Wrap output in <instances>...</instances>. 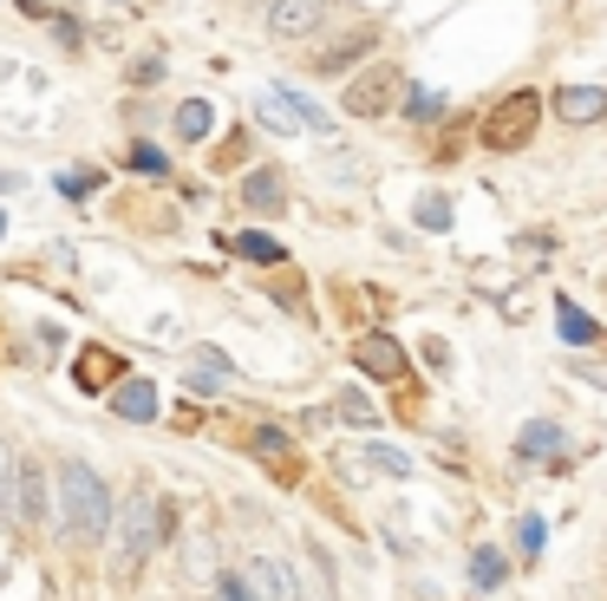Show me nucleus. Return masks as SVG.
Wrapping results in <instances>:
<instances>
[{
	"label": "nucleus",
	"mask_w": 607,
	"mask_h": 601,
	"mask_svg": "<svg viewBox=\"0 0 607 601\" xmlns=\"http://www.w3.org/2000/svg\"><path fill=\"white\" fill-rule=\"evenodd\" d=\"M112 484L92 471V464H79V457H60V524L66 536L79 542H105L112 536Z\"/></svg>",
	"instance_id": "1"
},
{
	"label": "nucleus",
	"mask_w": 607,
	"mask_h": 601,
	"mask_svg": "<svg viewBox=\"0 0 607 601\" xmlns=\"http://www.w3.org/2000/svg\"><path fill=\"white\" fill-rule=\"evenodd\" d=\"M170 536V510L150 497V491H137L118 504V517H112V556H118V576H137L150 556H157V542Z\"/></svg>",
	"instance_id": "2"
},
{
	"label": "nucleus",
	"mask_w": 607,
	"mask_h": 601,
	"mask_svg": "<svg viewBox=\"0 0 607 601\" xmlns=\"http://www.w3.org/2000/svg\"><path fill=\"white\" fill-rule=\"evenodd\" d=\"M536 125H542V98L536 92H510L503 105L483 112V131H477V138H483L490 150H523L530 138H536Z\"/></svg>",
	"instance_id": "3"
},
{
	"label": "nucleus",
	"mask_w": 607,
	"mask_h": 601,
	"mask_svg": "<svg viewBox=\"0 0 607 601\" xmlns=\"http://www.w3.org/2000/svg\"><path fill=\"white\" fill-rule=\"evenodd\" d=\"M399 85L405 78L393 73V66H366V73H353L346 78V118H386L393 112V98H399Z\"/></svg>",
	"instance_id": "4"
},
{
	"label": "nucleus",
	"mask_w": 607,
	"mask_h": 601,
	"mask_svg": "<svg viewBox=\"0 0 607 601\" xmlns=\"http://www.w3.org/2000/svg\"><path fill=\"white\" fill-rule=\"evenodd\" d=\"M353 367H359L366 379H386V386H405V379H411V360H405V347L393 340V334H359Z\"/></svg>",
	"instance_id": "5"
},
{
	"label": "nucleus",
	"mask_w": 607,
	"mask_h": 601,
	"mask_svg": "<svg viewBox=\"0 0 607 601\" xmlns=\"http://www.w3.org/2000/svg\"><path fill=\"white\" fill-rule=\"evenodd\" d=\"M242 582H249V601H301V589H294V576H287L281 556H249Z\"/></svg>",
	"instance_id": "6"
},
{
	"label": "nucleus",
	"mask_w": 607,
	"mask_h": 601,
	"mask_svg": "<svg viewBox=\"0 0 607 601\" xmlns=\"http://www.w3.org/2000/svg\"><path fill=\"white\" fill-rule=\"evenodd\" d=\"M327 0H269V33L274 40H307L321 27Z\"/></svg>",
	"instance_id": "7"
},
{
	"label": "nucleus",
	"mask_w": 607,
	"mask_h": 601,
	"mask_svg": "<svg viewBox=\"0 0 607 601\" xmlns=\"http://www.w3.org/2000/svg\"><path fill=\"white\" fill-rule=\"evenodd\" d=\"M13 524L40 529L46 524V471L33 457H20V484H13Z\"/></svg>",
	"instance_id": "8"
},
{
	"label": "nucleus",
	"mask_w": 607,
	"mask_h": 601,
	"mask_svg": "<svg viewBox=\"0 0 607 601\" xmlns=\"http://www.w3.org/2000/svg\"><path fill=\"white\" fill-rule=\"evenodd\" d=\"M373 46H379V27H353V33H339L334 46H321V53H314V73H346V66H353V60H366Z\"/></svg>",
	"instance_id": "9"
},
{
	"label": "nucleus",
	"mask_w": 607,
	"mask_h": 601,
	"mask_svg": "<svg viewBox=\"0 0 607 601\" xmlns=\"http://www.w3.org/2000/svg\"><path fill=\"white\" fill-rule=\"evenodd\" d=\"M555 118L562 125H595V118H607V85H562L555 92Z\"/></svg>",
	"instance_id": "10"
},
{
	"label": "nucleus",
	"mask_w": 607,
	"mask_h": 601,
	"mask_svg": "<svg viewBox=\"0 0 607 601\" xmlns=\"http://www.w3.org/2000/svg\"><path fill=\"white\" fill-rule=\"evenodd\" d=\"M112 412L132 419V425H150V419H157V386H150V379H125V386L112 392Z\"/></svg>",
	"instance_id": "11"
},
{
	"label": "nucleus",
	"mask_w": 607,
	"mask_h": 601,
	"mask_svg": "<svg viewBox=\"0 0 607 601\" xmlns=\"http://www.w3.org/2000/svg\"><path fill=\"white\" fill-rule=\"evenodd\" d=\"M242 203H249L255 217H281V210H287V190H281L274 170H255V177L242 183Z\"/></svg>",
	"instance_id": "12"
},
{
	"label": "nucleus",
	"mask_w": 607,
	"mask_h": 601,
	"mask_svg": "<svg viewBox=\"0 0 607 601\" xmlns=\"http://www.w3.org/2000/svg\"><path fill=\"white\" fill-rule=\"evenodd\" d=\"M72 379H79L85 392H105V386L118 379V360H112L105 347H85V354H79V367H72Z\"/></svg>",
	"instance_id": "13"
},
{
	"label": "nucleus",
	"mask_w": 607,
	"mask_h": 601,
	"mask_svg": "<svg viewBox=\"0 0 607 601\" xmlns=\"http://www.w3.org/2000/svg\"><path fill=\"white\" fill-rule=\"evenodd\" d=\"M548 451H562V425H555V419H536V425L516 439V457H523V464H542Z\"/></svg>",
	"instance_id": "14"
},
{
	"label": "nucleus",
	"mask_w": 607,
	"mask_h": 601,
	"mask_svg": "<svg viewBox=\"0 0 607 601\" xmlns=\"http://www.w3.org/2000/svg\"><path fill=\"white\" fill-rule=\"evenodd\" d=\"M255 457H262V464H274L281 477H294V471H301V464H294V445H287V432H274V425H262V432H255Z\"/></svg>",
	"instance_id": "15"
},
{
	"label": "nucleus",
	"mask_w": 607,
	"mask_h": 601,
	"mask_svg": "<svg viewBox=\"0 0 607 601\" xmlns=\"http://www.w3.org/2000/svg\"><path fill=\"white\" fill-rule=\"evenodd\" d=\"M555 314H562V340H568V347H588V340H601V327H595V320H588L575 300L555 295Z\"/></svg>",
	"instance_id": "16"
},
{
	"label": "nucleus",
	"mask_w": 607,
	"mask_h": 601,
	"mask_svg": "<svg viewBox=\"0 0 607 601\" xmlns=\"http://www.w3.org/2000/svg\"><path fill=\"white\" fill-rule=\"evenodd\" d=\"M229 249H236V255H249V262H287V249H281V242H274V235H262V229H249V235H229Z\"/></svg>",
	"instance_id": "17"
},
{
	"label": "nucleus",
	"mask_w": 607,
	"mask_h": 601,
	"mask_svg": "<svg viewBox=\"0 0 607 601\" xmlns=\"http://www.w3.org/2000/svg\"><path fill=\"white\" fill-rule=\"evenodd\" d=\"M209 125H216V112H209L202 98H184V105H177V138L202 145V138H209Z\"/></svg>",
	"instance_id": "18"
},
{
	"label": "nucleus",
	"mask_w": 607,
	"mask_h": 601,
	"mask_svg": "<svg viewBox=\"0 0 607 601\" xmlns=\"http://www.w3.org/2000/svg\"><path fill=\"white\" fill-rule=\"evenodd\" d=\"M13 484H20V451L0 439V510L13 517Z\"/></svg>",
	"instance_id": "19"
},
{
	"label": "nucleus",
	"mask_w": 607,
	"mask_h": 601,
	"mask_svg": "<svg viewBox=\"0 0 607 601\" xmlns=\"http://www.w3.org/2000/svg\"><path fill=\"white\" fill-rule=\"evenodd\" d=\"M262 125H269V131H294L301 118H294V105H287L281 92H262Z\"/></svg>",
	"instance_id": "20"
},
{
	"label": "nucleus",
	"mask_w": 607,
	"mask_h": 601,
	"mask_svg": "<svg viewBox=\"0 0 607 601\" xmlns=\"http://www.w3.org/2000/svg\"><path fill=\"white\" fill-rule=\"evenodd\" d=\"M471 576H477V589H496V582H503V556H496V549H477Z\"/></svg>",
	"instance_id": "21"
},
{
	"label": "nucleus",
	"mask_w": 607,
	"mask_h": 601,
	"mask_svg": "<svg viewBox=\"0 0 607 601\" xmlns=\"http://www.w3.org/2000/svg\"><path fill=\"white\" fill-rule=\"evenodd\" d=\"M132 170H144V177H170V157H164L157 145H137L132 150Z\"/></svg>",
	"instance_id": "22"
},
{
	"label": "nucleus",
	"mask_w": 607,
	"mask_h": 601,
	"mask_svg": "<svg viewBox=\"0 0 607 601\" xmlns=\"http://www.w3.org/2000/svg\"><path fill=\"white\" fill-rule=\"evenodd\" d=\"M405 112H411V118H418V125H425V118H438V112H444V98H438V92H425V85H418V92H411V98H405Z\"/></svg>",
	"instance_id": "23"
},
{
	"label": "nucleus",
	"mask_w": 607,
	"mask_h": 601,
	"mask_svg": "<svg viewBox=\"0 0 607 601\" xmlns=\"http://www.w3.org/2000/svg\"><path fill=\"white\" fill-rule=\"evenodd\" d=\"M418 223L425 229H451V203H444V197H425V203H418Z\"/></svg>",
	"instance_id": "24"
},
{
	"label": "nucleus",
	"mask_w": 607,
	"mask_h": 601,
	"mask_svg": "<svg viewBox=\"0 0 607 601\" xmlns=\"http://www.w3.org/2000/svg\"><path fill=\"white\" fill-rule=\"evenodd\" d=\"M339 419H346V425H373V405H366L359 392H339Z\"/></svg>",
	"instance_id": "25"
},
{
	"label": "nucleus",
	"mask_w": 607,
	"mask_h": 601,
	"mask_svg": "<svg viewBox=\"0 0 607 601\" xmlns=\"http://www.w3.org/2000/svg\"><path fill=\"white\" fill-rule=\"evenodd\" d=\"M60 190H66L72 203H85V197L98 190V177H85V170H72V177H60Z\"/></svg>",
	"instance_id": "26"
},
{
	"label": "nucleus",
	"mask_w": 607,
	"mask_h": 601,
	"mask_svg": "<svg viewBox=\"0 0 607 601\" xmlns=\"http://www.w3.org/2000/svg\"><path fill=\"white\" fill-rule=\"evenodd\" d=\"M373 464H379V471H411V457H405V451H393V445H373Z\"/></svg>",
	"instance_id": "27"
},
{
	"label": "nucleus",
	"mask_w": 607,
	"mask_h": 601,
	"mask_svg": "<svg viewBox=\"0 0 607 601\" xmlns=\"http://www.w3.org/2000/svg\"><path fill=\"white\" fill-rule=\"evenodd\" d=\"M53 40H60V46H79V40H85V27H79V20H66V13H60V20H53Z\"/></svg>",
	"instance_id": "28"
},
{
	"label": "nucleus",
	"mask_w": 607,
	"mask_h": 601,
	"mask_svg": "<svg viewBox=\"0 0 607 601\" xmlns=\"http://www.w3.org/2000/svg\"><path fill=\"white\" fill-rule=\"evenodd\" d=\"M216 601H249V582L242 576H216Z\"/></svg>",
	"instance_id": "29"
},
{
	"label": "nucleus",
	"mask_w": 607,
	"mask_h": 601,
	"mask_svg": "<svg viewBox=\"0 0 607 601\" xmlns=\"http://www.w3.org/2000/svg\"><path fill=\"white\" fill-rule=\"evenodd\" d=\"M516 542H523V556H536V549H542V524H536V517H523V524H516Z\"/></svg>",
	"instance_id": "30"
},
{
	"label": "nucleus",
	"mask_w": 607,
	"mask_h": 601,
	"mask_svg": "<svg viewBox=\"0 0 607 601\" xmlns=\"http://www.w3.org/2000/svg\"><path fill=\"white\" fill-rule=\"evenodd\" d=\"M150 78H164V60H137L132 66V85H150Z\"/></svg>",
	"instance_id": "31"
},
{
	"label": "nucleus",
	"mask_w": 607,
	"mask_h": 601,
	"mask_svg": "<svg viewBox=\"0 0 607 601\" xmlns=\"http://www.w3.org/2000/svg\"><path fill=\"white\" fill-rule=\"evenodd\" d=\"M458 150H464V125H451V131H444V145H438V157H444V164H451V157H458Z\"/></svg>",
	"instance_id": "32"
},
{
	"label": "nucleus",
	"mask_w": 607,
	"mask_h": 601,
	"mask_svg": "<svg viewBox=\"0 0 607 601\" xmlns=\"http://www.w3.org/2000/svg\"><path fill=\"white\" fill-rule=\"evenodd\" d=\"M242 157H249V138H236V145L216 150V164H242Z\"/></svg>",
	"instance_id": "33"
},
{
	"label": "nucleus",
	"mask_w": 607,
	"mask_h": 601,
	"mask_svg": "<svg viewBox=\"0 0 607 601\" xmlns=\"http://www.w3.org/2000/svg\"><path fill=\"white\" fill-rule=\"evenodd\" d=\"M0 190H20V177H13V170H0Z\"/></svg>",
	"instance_id": "34"
},
{
	"label": "nucleus",
	"mask_w": 607,
	"mask_h": 601,
	"mask_svg": "<svg viewBox=\"0 0 607 601\" xmlns=\"http://www.w3.org/2000/svg\"><path fill=\"white\" fill-rule=\"evenodd\" d=\"M0 235H7V217H0Z\"/></svg>",
	"instance_id": "35"
},
{
	"label": "nucleus",
	"mask_w": 607,
	"mask_h": 601,
	"mask_svg": "<svg viewBox=\"0 0 607 601\" xmlns=\"http://www.w3.org/2000/svg\"><path fill=\"white\" fill-rule=\"evenodd\" d=\"M112 7H118V0H112Z\"/></svg>",
	"instance_id": "36"
}]
</instances>
